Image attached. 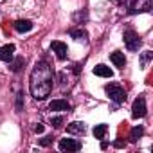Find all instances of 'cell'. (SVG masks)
<instances>
[{"mask_svg":"<svg viewBox=\"0 0 153 153\" xmlns=\"http://www.w3.org/2000/svg\"><path fill=\"white\" fill-rule=\"evenodd\" d=\"M52 81H54V72L52 67L47 61H38L31 72L29 78V90L31 96L38 101L47 99V96L52 90Z\"/></svg>","mask_w":153,"mask_h":153,"instance_id":"1","label":"cell"},{"mask_svg":"<svg viewBox=\"0 0 153 153\" xmlns=\"http://www.w3.org/2000/svg\"><path fill=\"white\" fill-rule=\"evenodd\" d=\"M105 92H106L108 97H110L112 101H115L117 105L126 101V92H124V88H123L119 83H108V85L105 87Z\"/></svg>","mask_w":153,"mask_h":153,"instance_id":"2","label":"cell"},{"mask_svg":"<svg viewBox=\"0 0 153 153\" xmlns=\"http://www.w3.org/2000/svg\"><path fill=\"white\" fill-rule=\"evenodd\" d=\"M123 38H124V45L128 47V51H137L140 47V43H142L140 36L133 29H126L124 34H123Z\"/></svg>","mask_w":153,"mask_h":153,"instance_id":"3","label":"cell"},{"mask_svg":"<svg viewBox=\"0 0 153 153\" xmlns=\"http://www.w3.org/2000/svg\"><path fill=\"white\" fill-rule=\"evenodd\" d=\"M144 115H146V97L139 96L131 105V117L133 119H142Z\"/></svg>","mask_w":153,"mask_h":153,"instance_id":"4","label":"cell"},{"mask_svg":"<svg viewBox=\"0 0 153 153\" xmlns=\"http://www.w3.org/2000/svg\"><path fill=\"white\" fill-rule=\"evenodd\" d=\"M151 9V0H133L128 6V13H148Z\"/></svg>","mask_w":153,"mask_h":153,"instance_id":"5","label":"cell"},{"mask_svg":"<svg viewBox=\"0 0 153 153\" xmlns=\"http://www.w3.org/2000/svg\"><path fill=\"white\" fill-rule=\"evenodd\" d=\"M58 148L61 151H79L81 149V142L76 140V139H61Z\"/></svg>","mask_w":153,"mask_h":153,"instance_id":"6","label":"cell"},{"mask_svg":"<svg viewBox=\"0 0 153 153\" xmlns=\"http://www.w3.org/2000/svg\"><path fill=\"white\" fill-rule=\"evenodd\" d=\"M51 49H52V52H56V58H58L59 61L67 59L68 49H67V45H65L63 42H52V43H51Z\"/></svg>","mask_w":153,"mask_h":153,"instance_id":"7","label":"cell"},{"mask_svg":"<svg viewBox=\"0 0 153 153\" xmlns=\"http://www.w3.org/2000/svg\"><path fill=\"white\" fill-rule=\"evenodd\" d=\"M67 131L72 133V135H85L87 128H85V123H81V121H74V123L67 124Z\"/></svg>","mask_w":153,"mask_h":153,"instance_id":"8","label":"cell"},{"mask_svg":"<svg viewBox=\"0 0 153 153\" xmlns=\"http://www.w3.org/2000/svg\"><path fill=\"white\" fill-rule=\"evenodd\" d=\"M49 110H52V112H68L70 110V105L65 101V99H54V101H51L49 103Z\"/></svg>","mask_w":153,"mask_h":153,"instance_id":"9","label":"cell"},{"mask_svg":"<svg viewBox=\"0 0 153 153\" xmlns=\"http://www.w3.org/2000/svg\"><path fill=\"white\" fill-rule=\"evenodd\" d=\"M13 56H15V45L13 43H9V45H4L2 49H0V59L2 61H11L13 59Z\"/></svg>","mask_w":153,"mask_h":153,"instance_id":"10","label":"cell"},{"mask_svg":"<svg viewBox=\"0 0 153 153\" xmlns=\"http://www.w3.org/2000/svg\"><path fill=\"white\" fill-rule=\"evenodd\" d=\"M110 59H112V63H114L115 67H119V68H124V65H126V58H124V54L119 52V51L112 52V54H110Z\"/></svg>","mask_w":153,"mask_h":153,"instance_id":"11","label":"cell"},{"mask_svg":"<svg viewBox=\"0 0 153 153\" xmlns=\"http://www.w3.org/2000/svg\"><path fill=\"white\" fill-rule=\"evenodd\" d=\"M94 74L96 76H101V78H112V76H114V72L106 65H96L94 67Z\"/></svg>","mask_w":153,"mask_h":153,"instance_id":"12","label":"cell"},{"mask_svg":"<svg viewBox=\"0 0 153 153\" xmlns=\"http://www.w3.org/2000/svg\"><path fill=\"white\" fill-rule=\"evenodd\" d=\"M15 29L18 33H29L33 29V22L31 20H16L15 22Z\"/></svg>","mask_w":153,"mask_h":153,"instance_id":"13","label":"cell"},{"mask_svg":"<svg viewBox=\"0 0 153 153\" xmlns=\"http://www.w3.org/2000/svg\"><path fill=\"white\" fill-rule=\"evenodd\" d=\"M68 34H70L74 40H85V38H87V31H85V29H70Z\"/></svg>","mask_w":153,"mask_h":153,"instance_id":"14","label":"cell"},{"mask_svg":"<svg viewBox=\"0 0 153 153\" xmlns=\"http://www.w3.org/2000/svg\"><path fill=\"white\" fill-rule=\"evenodd\" d=\"M151 58H153V52H151V51L142 52V54H140V67H142V68H146V67H148V63L151 61Z\"/></svg>","mask_w":153,"mask_h":153,"instance_id":"15","label":"cell"},{"mask_svg":"<svg viewBox=\"0 0 153 153\" xmlns=\"http://www.w3.org/2000/svg\"><path fill=\"white\" fill-rule=\"evenodd\" d=\"M106 130H108L106 124H97V126L94 128V137H96V139H103L105 133H106Z\"/></svg>","mask_w":153,"mask_h":153,"instance_id":"16","label":"cell"},{"mask_svg":"<svg viewBox=\"0 0 153 153\" xmlns=\"http://www.w3.org/2000/svg\"><path fill=\"white\" fill-rule=\"evenodd\" d=\"M142 133H144V128H142V126H135V128L131 130V133H130V140H131V142H137Z\"/></svg>","mask_w":153,"mask_h":153,"instance_id":"17","label":"cell"},{"mask_svg":"<svg viewBox=\"0 0 153 153\" xmlns=\"http://www.w3.org/2000/svg\"><path fill=\"white\" fill-rule=\"evenodd\" d=\"M22 65H24V58H18V59H16V61L13 63V67H11V68H13L15 72H18V70L22 68Z\"/></svg>","mask_w":153,"mask_h":153,"instance_id":"18","label":"cell"},{"mask_svg":"<svg viewBox=\"0 0 153 153\" xmlns=\"http://www.w3.org/2000/svg\"><path fill=\"white\" fill-rule=\"evenodd\" d=\"M51 123H52V126H54V128H59V126L63 124V117H52V119H51Z\"/></svg>","mask_w":153,"mask_h":153,"instance_id":"19","label":"cell"},{"mask_svg":"<svg viewBox=\"0 0 153 153\" xmlns=\"http://www.w3.org/2000/svg\"><path fill=\"white\" fill-rule=\"evenodd\" d=\"M22 101H24V94L20 92V94H18V97H16V108H18V112L22 110Z\"/></svg>","mask_w":153,"mask_h":153,"instance_id":"20","label":"cell"},{"mask_svg":"<svg viewBox=\"0 0 153 153\" xmlns=\"http://www.w3.org/2000/svg\"><path fill=\"white\" fill-rule=\"evenodd\" d=\"M51 142H52V137H43V139L40 140V144H42V146H49Z\"/></svg>","mask_w":153,"mask_h":153,"instance_id":"21","label":"cell"},{"mask_svg":"<svg viewBox=\"0 0 153 153\" xmlns=\"http://www.w3.org/2000/svg\"><path fill=\"white\" fill-rule=\"evenodd\" d=\"M34 131H36V133H42V131H43V124H36V126H34Z\"/></svg>","mask_w":153,"mask_h":153,"instance_id":"22","label":"cell"}]
</instances>
